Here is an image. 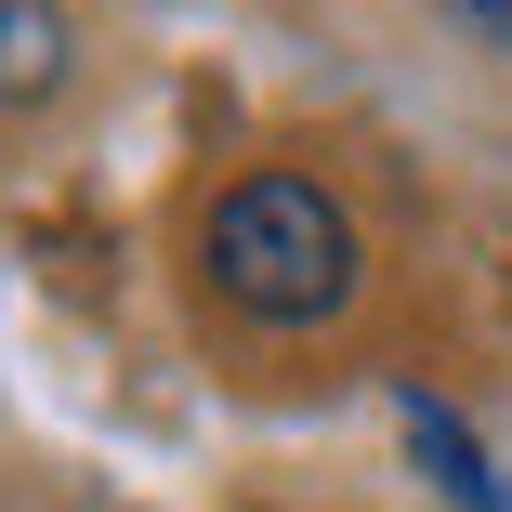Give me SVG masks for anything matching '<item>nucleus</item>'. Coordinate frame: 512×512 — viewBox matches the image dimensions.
Here are the masks:
<instances>
[{
  "instance_id": "nucleus-1",
  "label": "nucleus",
  "mask_w": 512,
  "mask_h": 512,
  "mask_svg": "<svg viewBox=\"0 0 512 512\" xmlns=\"http://www.w3.org/2000/svg\"><path fill=\"white\" fill-rule=\"evenodd\" d=\"M211 276H224V302H250L263 329H316V316L355 302V224H342L329 184L250 171L211 211Z\"/></svg>"
},
{
  "instance_id": "nucleus-2",
  "label": "nucleus",
  "mask_w": 512,
  "mask_h": 512,
  "mask_svg": "<svg viewBox=\"0 0 512 512\" xmlns=\"http://www.w3.org/2000/svg\"><path fill=\"white\" fill-rule=\"evenodd\" d=\"M66 79V0H0V106H40Z\"/></svg>"
}]
</instances>
